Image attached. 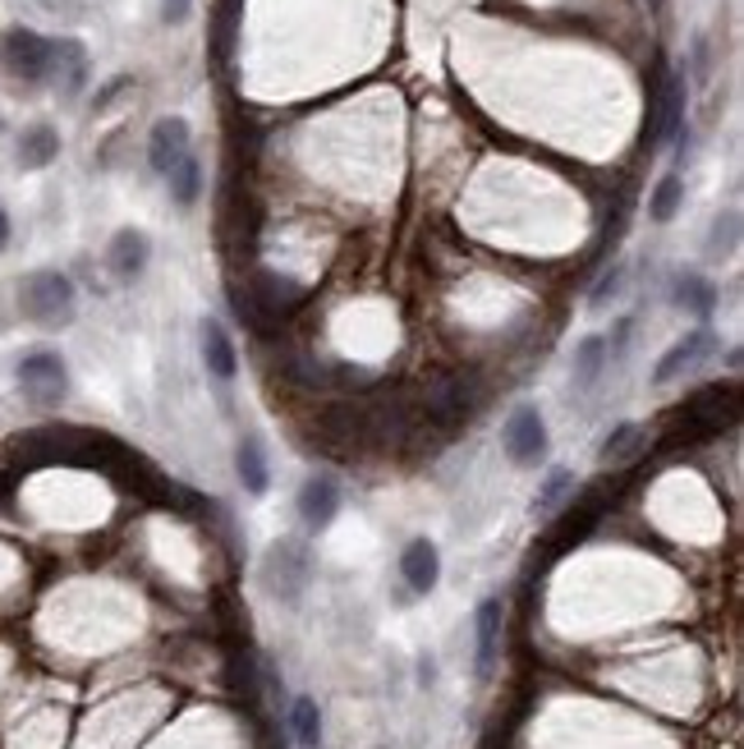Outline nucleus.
Returning a JSON list of instances; mask_svg holds the SVG:
<instances>
[{"label": "nucleus", "instance_id": "8", "mask_svg": "<svg viewBox=\"0 0 744 749\" xmlns=\"http://www.w3.org/2000/svg\"><path fill=\"white\" fill-rule=\"evenodd\" d=\"M341 515V483L331 474H308L303 487H299V520L303 529L322 533L331 520Z\"/></svg>", "mask_w": 744, "mask_h": 749}, {"label": "nucleus", "instance_id": "12", "mask_svg": "<svg viewBox=\"0 0 744 749\" xmlns=\"http://www.w3.org/2000/svg\"><path fill=\"white\" fill-rule=\"evenodd\" d=\"M198 350H202V368H208L216 382H235L240 373V354H235V341L221 318H202L198 322Z\"/></svg>", "mask_w": 744, "mask_h": 749}, {"label": "nucleus", "instance_id": "9", "mask_svg": "<svg viewBox=\"0 0 744 749\" xmlns=\"http://www.w3.org/2000/svg\"><path fill=\"white\" fill-rule=\"evenodd\" d=\"M717 350V335L708 331V327H699V331H689V335H680V341L666 350L662 359H657V368H653V386H666V382H676V377H685L689 368H699L703 359Z\"/></svg>", "mask_w": 744, "mask_h": 749}, {"label": "nucleus", "instance_id": "3", "mask_svg": "<svg viewBox=\"0 0 744 749\" xmlns=\"http://www.w3.org/2000/svg\"><path fill=\"white\" fill-rule=\"evenodd\" d=\"M14 382H19L23 400L37 405V409H51V405H60V400L69 396V368H65V359H60L56 350H29V354H19Z\"/></svg>", "mask_w": 744, "mask_h": 749}, {"label": "nucleus", "instance_id": "24", "mask_svg": "<svg viewBox=\"0 0 744 749\" xmlns=\"http://www.w3.org/2000/svg\"><path fill=\"white\" fill-rule=\"evenodd\" d=\"M735 244H740V212H735V208H726L722 217L712 221L708 253H712V257H731V253H735Z\"/></svg>", "mask_w": 744, "mask_h": 749}, {"label": "nucleus", "instance_id": "1", "mask_svg": "<svg viewBox=\"0 0 744 749\" xmlns=\"http://www.w3.org/2000/svg\"><path fill=\"white\" fill-rule=\"evenodd\" d=\"M19 313L37 327H69L79 313V290L65 272H33L19 280Z\"/></svg>", "mask_w": 744, "mask_h": 749}, {"label": "nucleus", "instance_id": "14", "mask_svg": "<svg viewBox=\"0 0 744 749\" xmlns=\"http://www.w3.org/2000/svg\"><path fill=\"white\" fill-rule=\"evenodd\" d=\"M14 157H19L23 170H42V166H51V162L60 157V134H56V124H46V120L29 124V129L19 134V143H14Z\"/></svg>", "mask_w": 744, "mask_h": 749}, {"label": "nucleus", "instance_id": "15", "mask_svg": "<svg viewBox=\"0 0 744 749\" xmlns=\"http://www.w3.org/2000/svg\"><path fill=\"white\" fill-rule=\"evenodd\" d=\"M51 84H60L65 97L84 92L88 84V51L79 37H56V74H51Z\"/></svg>", "mask_w": 744, "mask_h": 749}, {"label": "nucleus", "instance_id": "6", "mask_svg": "<svg viewBox=\"0 0 744 749\" xmlns=\"http://www.w3.org/2000/svg\"><path fill=\"white\" fill-rule=\"evenodd\" d=\"M685 111H689V84L685 74H662L653 88V147H671L685 134Z\"/></svg>", "mask_w": 744, "mask_h": 749}, {"label": "nucleus", "instance_id": "4", "mask_svg": "<svg viewBox=\"0 0 744 749\" xmlns=\"http://www.w3.org/2000/svg\"><path fill=\"white\" fill-rule=\"evenodd\" d=\"M501 451L510 464H520V470H537V464L547 460L552 451V437H547V419L537 405H515L510 409V419L501 428Z\"/></svg>", "mask_w": 744, "mask_h": 749}, {"label": "nucleus", "instance_id": "27", "mask_svg": "<svg viewBox=\"0 0 744 749\" xmlns=\"http://www.w3.org/2000/svg\"><path fill=\"white\" fill-rule=\"evenodd\" d=\"M189 14H193V0H162V23H170V29L189 23Z\"/></svg>", "mask_w": 744, "mask_h": 749}, {"label": "nucleus", "instance_id": "29", "mask_svg": "<svg viewBox=\"0 0 744 749\" xmlns=\"http://www.w3.org/2000/svg\"><path fill=\"white\" fill-rule=\"evenodd\" d=\"M432 676H437V667H432V658L419 662V685H432Z\"/></svg>", "mask_w": 744, "mask_h": 749}, {"label": "nucleus", "instance_id": "20", "mask_svg": "<svg viewBox=\"0 0 744 749\" xmlns=\"http://www.w3.org/2000/svg\"><path fill=\"white\" fill-rule=\"evenodd\" d=\"M290 736L299 749H322V708L313 694H299L290 704Z\"/></svg>", "mask_w": 744, "mask_h": 749}, {"label": "nucleus", "instance_id": "23", "mask_svg": "<svg viewBox=\"0 0 744 749\" xmlns=\"http://www.w3.org/2000/svg\"><path fill=\"white\" fill-rule=\"evenodd\" d=\"M638 442H644V428H638V423H615V428L607 432V442L598 447V460H602V464H621Z\"/></svg>", "mask_w": 744, "mask_h": 749}, {"label": "nucleus", "instance_id": "18", "mask_svg": "<svg viewBox=\"0 0 744 749\" xmlns=\"http://www.w3.org/2000/svg\"><path fill=\"white\" fill-rule=\"evenodd\" d=\"M575 502V470H566V464H556V470H547V478L537 483V502H533V520H552V515Z\"/></svg>", "mask_w": 744, "mask_h": 749}, {"label": "nucleus", "instance_id": "17", "mask_svg": "<svg viewBox=\"0 0 744 749\" xmlns=\"http://www.w3.org/2000/svg\"><path fill=\"white\" fill-rule=\"evenodd\" d=\"M671 304L685 308V313H695V318H712L717 313V286L699 272H680L676 286H671Z\"/></svg>", "mask_w": 744, "mask_h": 749}, {"label": "nucleus", "instance_id": "7", "mask_svg": "<svg viewBox=\"0 0 744 749\" xmlns=\"http://www.w3.org/2000/svg\"><path fill=\"white\" fill-rule=\"evenodd\" d=\"M501 626H506V607L501 598H482L474 612V671L478 681H487L497 671L501 658Z\"/></svg>", "mask_w": 744, "mask_h": 749}, {"label": "nucleus", "instance_id": "16", "mask_svg": "<svg viewBox=\"0 0 744 749\" xmlns=\"http://www.w3.org/2000/svg\"><path fill=\"white\" fill-rule=\"evenodd\" d=\"M235 474H240V483H244L248 497H263L267 487H271L267 451H263L258 437H240V447H235Z\"/></svg>", "mask_w": 744, "mask_h": 749}, {"label": "nucleus", "instance_id": "11", "mask_svg": "<svg viewBox=\"0 0 744 749\" xmlns=\"http://www.w3.org/2000/svg\"><path fill=\"white\" fill-rule=\"evenodd\" d=\"M189 139H193V134H189V120H185V115H162L157 124H152V134H147V166L166 179L170 166L189 152Z\"/></svg>", "mask_w": 744, "mask_h": 749}, {"label": "nucleus", "instance_id": "5", "mask_svg": "<svg viewBox=\"0 0 744 749\" xmlns=\"http://www.w3.org/2000/svg\"><path fill=\"white\" fill-rule=\"evenodd\" d=\"M308 580H313V557H308L303 542H276L263 561V584L276 603H299Z\"/></svg>", "mask_w": 744, "mask_h": 749}, {"label": "nucleus", "instance_id": "2", "mask_svg": "<svg viewBox=\"0 0 744 749\" xmlns=\"http://www.w3.org/2000/svg\"><path fill=\"white\" fill-rule=\"evenodd\" d=\"M0 69L10 74L14 84H51V74H56V37H42L37 29H14L0 33Z\"/></svg>", "mask_w": 744, "mask_h": 749}, {"label": "nucleus", "instance_id": "13", "mask_svg": "<svg viewBox=\"0 0 744 749\" xmlns=\"http://www.w3.org/2000/svg\"><path fill=\"white\" fill-rule=\"evenodd\" d=\"M147 263H152V244H147L143 230H134V225L115 230V240H111V249H107V267H111V276L130 286V280H138V276L147 272Z\"/></svg>", "mask_w": 744, "mask_h": 749}, {"label": "nucleus", "instance_id": "10", "mask_svg": "<svg viewBox=\"0 0 744 749\" xmlns=\"http://www.w3.org/2000/svg\"><path fill=\"white\" fill-rule=\"evenodd\" d=\"M400 580H404L409 593H419V598L437 588V580H442V552H437V542H432V538H409L404 552H400Z\"/></svg>", "mask_w": 744, "mask_h": 749}, {"label": "nucleus", "instance_id": "26", "mask_svg": "<svg viewBox=\"0 0 744 749\" xmlns=\"http://www.w3.org/2000/svg\"><path fill=\"white\" fill-rule=\"evenodd\" d=\"M134 88V79H130V74H120V79H111V84H101V92L92 97V115H101V111H111L115 107V101L124 97V92H130Z\"/></svg>", "mask_w": 744, "mask_h": 749}, {"label": "nucleus", "instance_id": "19", "mask_svg": "<svg viewBox=\"0 0 744 749\" xmlns=\"http://www.w3.org/2000/svg\"><path fill=\"white\" fill-rule=\"evenodd\" d=\"M607 335H584V341L575 345V364H570V382H575V392H588L598 377H602V368H607Z\"/></svg>", "mask_w": 744, "mask_h": 749}, {"label": "nucleus", "instance_id": "21", "mask_svg": "<svg viewBox=\"0 0 744 749\" xmlns=\"http://www.w3.org/2000/svg\"><path fill=\"white\" fill-rule=\"evenodd\" d=\"M166 185H170L175 208H193V202L202 198V162L193 157V152H185V157H179V162L170 166Z\"/></svg>", "mask_w": 744, "mask_h": 749}, {"label": "nucleus", "instance_id": "22", "mask_svg": "<svg viewBox=\"0 0 744 749\" xmlns=\"http://www.w3.org/2000/svg\"><path fill=\"white\" fill-rule=\"evenodd\" d=\"M680 208H685V179L671 170V175L657 179V189H653V198H648V217H653L657 225H666V221L680 217Z\"/></svg>", "mask_w": 744, "mask_h": 749}, {"label": "nucleus", "instance_id": "25", "mask_svg": "<svg viewBox=\"0 0 744 749\" xmlns=\"http://www.w3.org/2000/svg\"><path fill=\"white\" fill-rule=\"evenodd\" d=\"M621 290H625V263H611V272H602L593 295H588V308H598V313H602L611 299H621Z\"/></svg>", "mask_w": 744, "mask_h": 749}, {"label": "nucleus", "instance_id": "28", "mask_svg": "<svg viewBox=\"0 0 744 749\" xmlns=\"http://www.w3.org/2000/svg\"><path fill=\"white\" fill-rule=\"evenodd\" d=\"M10 249V212H5V202H0V253Z\"/></svg>", "mask_w": 744, "mask_h": 749}]
</instances>
